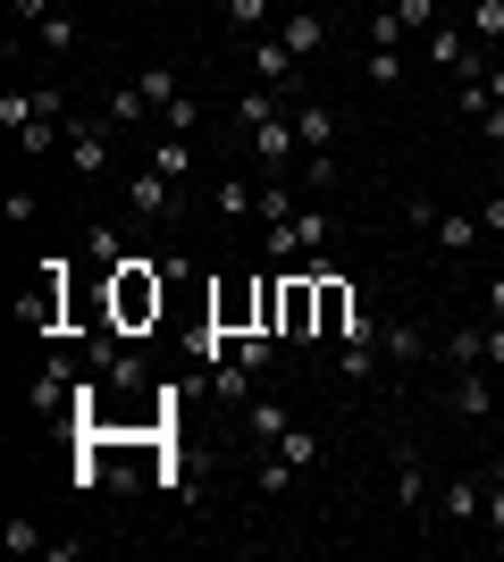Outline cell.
Segmentation results:
<instances>
[{
  "instance_id": "cell-1",
  "label": "cell",
  "mask_w": 504,
  "mask_h": 562,
  "mask_svg": "<svg viewBox=\"0 0 504 562\" xmlns=\"http://www.w3.org/2000/svg\"><path fill=\"white\" fill-rule=\"evenodd\" d=\"M160 303H168V285H160V269H152L144 252H126L119 269H110V328H119V336L152 328V319H160Z\"/></svg>"
},
{
  "instance_id": "cell-2",
  "label": "cell",
  "mask_w": 504,
  "mask_h": 562,
  "mask_svg": "<svg viewBox=\"0 0 504 562\" xmlns=\"http://www.w3.org/2000/svg\"><path fill=\"white\" fill-rule=\"evenodd\" d=\"M278 336L287 345H312L320 336V278L312 269H278Z\"/></svg>"
},
{
  "instance_id": "cell-3",
  "label": "cell",
  "mask_w": 504,
  "mask_h": 562,
  "mask_svg": "<svg viewBox=\"0 0 504 562\" xmlns=\"http://www.w3.org/2000/svg\"><path fill=\"white\" fill-rule=\"evenodd\" d=\"M480 513H488V470H446L437 520H446V529H480Z\"/></svg>"
},
{
  "instance_id": "cell-4",
  "label": "cell",
  "mask_w": 504,
  "mask_h": 562,
  "mask_svg": "<svg viewBox=\"0 0 504 562\" xmlns=\"http://www.w3.org/2000/svg\"><path fill=\"white\" fill-rule=\"evenodd\" d=\"M320 244H328V211H294L269 227V260H320Z\"/></svg>"
},
{
  "instance_id": "cell-5",
  "label": "cell",
  "mask_w": 504,
  "mask_h": 562,
  "mask_svg": "<svg viewBox=\"0 0 504 562\" xmlns=\"http://www.w3.org/2000/svg\"><path fill=\"white\" fill-rule=\"evenodd\" d=\"M244 135H253V160H261V177H287V160L303 151V135H294V110L261 117V126H244Z\"/></svg>"
},
{
  "instance_id": "cell-6",
  "label": "cell",
  "mask_w": 504,
  "mask_h": 562,
  "mask_svg": "<svg viewBox=\"0 0 504 562\" xmlns=\"http://www.w3.org/2000/svg\"><path fill=\"white\" fill-rule=\"evenodd\" d=\"M480 211H446V202H437V211H429V244H437V252H446V260H471V252H480Z\"/></svg>"
},
{
  "instance_id": "cell-7",
  "label": "cell",
  "mask_w": 504,
  "mask_h": 562,
  "mask_svg": "<svg viewBox=\"0 0 504 562\" xmlns=\"http://www.w3.org/2000/svg\"><path fill=\"white\" fill-rule=\"evenodd\" d=\"M379 352H387V370H421V361H429V336L412 328V319H379Z\"/></svg>"
},
{
  "instance_id": "cell-8",
  "label": "cell",
  "mask_w": 504,
  "mask_h": 562,
  "mask_svg": "<svg viewBox=\"0 0 504 562\" xmlns=\"http://www.w3.org/2000/svg\"><path fill=\"white\" fill-rule=\"evenodd\" d=\"M446 412H455V420H488V412H496L488 378L480 370H446Z\"/></svg>"
},
{
  "instance_id": "cell-9",
  "label": "cell",
  "mask_w": 504,
  "mask_h": 562,
  "mask_svg": "<svg viewBox=\"0 0 504 562\" xmlns=\"http://www.w3.org/2000/svg\"><path fill=\"white\" fill-rule=\"evenodd\" d=\"M126 211H135V218H177V177H160V168H144V177L126 186Z\"/></svg>"
},
{
  "instance_id": "cell-10",
  "label": "cell",
  "mask_w": 504,
  "mask_h": 562,
  "mask_svg": "<svg viewBox=\"0 0 504 562\" xmlns=\"http://www.w3.org/2000/svg\"><path fill=\"white\" fill-rule=\"evenodd\" d=\"M278 43H287L294 59H320V50H328V18H320V9H287V25H278Z\"/></svg>"
},
{
  "instance_id": "cell-11",
  "label": "cell",
  "mask_w": 504,
  "mask_h": 562,
  "mask_svg": "<svg viewBox=\"0 0 504 562\" xmlns=\"http://www.w3.org/2000/svg\"><path fill=\"white\" fill-rule=\"evenodd\" d=\"M294 68H303V59H294L278 34H253V85H294Z\"/></svg>"
},
{
  "instance_id": "cell-12",
  "label": "cell",
  "mask_w": 504,
  "mask_h": 562,
  "mask_svg": "<svg viewBox=\"0 0 504 562\" xmlns=\"http://www.w3.org/2000/svg\"><path fill=\"white\" fill-rule=\"evenodd\" d=\"M437 370H488V328H455V336H437Z\"/></svg>"
},
{
  "instance_id": "cell-13",
  "label": "cell",
  "mask_w": 504,
  "mask_h": 562,
  "mask_svg": "<svg viewBox=\"0 0 504 562\" xmlns=\"http://www.w3.org/2000/svg\"><path fill=\"white\" fill-rule=\"evenodd\" d=\"M68 168L93 186L101 168H110V135H101V126H68Z\"/></svg>"
},
{
  "instance_id": "cell-14",
  "label": "cell",
  "mask_w": 504,
  "mask_h": 562,
  "mask_svg": "<svg viewBox=\"0 0 504 562\" xmlns=\"http://www.w3.org/2000/svg\"><path fill=\"white\" fill-rule=\"evenodd\" d=\"M462 34L480 50H504V0H462Z\"/></svg>"
},
{
  "instance_id": "cell-15",
  "label": "cell",
  "mask_w": 504,
  "mask_h": 562,
  "mask_svg": "<svg viewBox=\"0 0 504 562\" xmlns=\"http://www.w3.org/2000/svg\"><path fill=\"white\" fill-rule=\"evenodd\" d=\"M294 135H303V151H328L336 143V110L328 101H294Z\"/></svg>"
},
{
  "instance_id": "cell-16",
  "label": "cell",
  "mask_w": 504,
  "mask_h": 562,
  "mask_svg": "<svg viewBox=\"0 0 504 562\" xmlns=\"http://www.w3.org/2000/svg\"><path fill=\"white\" fill-rule=\"evenodd\" d=\"M421 495H429V479H421V453H395V513H421Z\"/></svg>"
},
{
  "instance_id": "cell-17",
  "label": "cell",
  "mask_w": 504,
  "mask_h": 562,
  "mask_svg": "<svg viewBox=\"0 0 504 562\" xmlns=\"http://www.w3.org/2000/svg\"><path fill=\"white\" fill-rule=\"evenodd\" d=\"M244 428H253V446H278V437H287V403H244Z\"/></svg>"
},
{
  "instance_id": "cell-18",
  "label": "cell",
  "mask_w": 504,
  "mask_h": 562,
  "mask_svg": "<svg viewBox=\"0 0 504 562\" xmlns=\"http://www.w3.org/2000/svg\"><path fill=\"white\" fill-rule=\"evenodd\" d=\"M404 68H412L404 50H379V43L361 50V76H370V85H379V93H395V85H404Z\"/></svg>"
},
{
  "instance_id": "cell-19",
  "label": "cell",
  "mask_w": 504,
  "mask_h": 562,
  "mask_svg": "<svg viewBox=\"0 0 504 562\" xmlns=\"http://www.w3.org/2000/svg\"><path fill=\"white\" fill-rule=\"evenodd\" d=\"M34 43H43V59H68V50H76V18H68V9H51V18L34 25Z\"/></svg>"
},
{
  "instance_id": "cell-20",
  "label": "cell",
  "mask_w": 504,
  "mask_h": 562,
  "mask_svg": "<svg viewBox=\"0 0 504 562\" xmlns=\"http://www.w3.org/2000/svg\"><path fill=\"white\" fill-rule=\"evenodd\" d=\"M152 168H160V177H186V168H193V143L186 135H152Z\"/></svg>"
},
{
  "instance_id": "cell-21",
  "label": "cell",
  "mask_w": 504,
  "mask_h": 562,
  "mask_svg": "<svg viewBox=\"0 0 504 562\" xmlns=\"http://www.w3.org/2000/svg\"><path fill=\"white\" fill-rule=\"evenodd\" d=\"M135 85H144V101H152V117H160V110H168V101L186 93V76H177V68H144V76H135Z\"/></svg>"
},
{
  "instance_id": "cell-22",
  "label": "cell",
  "mask_w": 504,
  "mask_h": 562,
  "mask_svg": "<svg viewBox=\"0 0 504 562\" xmlns=\"http://www.w3.org/2000/svg\"><path fill=\"white\" fill-rule=\"evenodd\" d=\"M144 117H152L144 85H119V93H110V126H144Z\"/></svg>"
},
{
  "instance_id": "cell-23",
  "label": "cell",
  "mask_w": 504,
  "mask_h": 562,
  "mask_svg": "<svg viewBox=\"0 0 504 562\" xmlns=\"http://www.w3.org/2000/svg\"><path fill=\"white\" fill-rule=\"evenodd\" d=\"M193 126H202V101H193V93H177V101L160 110V135H193Z\"/></svg>"
},
{
  "instance_id": "cell-24",
  "label": "cell",
  "mask_w": 504,
  "mask_h": 562,
  "mask_svg": "<svg viewBox=\"0 0 504 562\" xmlns=\"http://www.w3.org/2000/svg\"><path fill=\"white\" fill-rule=\"evenodd\" d=\"M387 18L404 25V34H429V25H437V0H395V9H387Z\"/></svg>"
},
{
  "instance_id": "cell-25",
  "label": "cell",
  "mask_w": 504,
  "mask_h": 562,
  "mask_svg": "<svg viewBox=\"0 0 504 562\" xmlns=\"http://www.w3.org/2000/svg\"><path fill=\"white\" fill-rule=\"evenodd\" d=\"M287 479H294V462H287L278 446H269V462L253 470V487H261V495H287Z\"/></svg>"
},
{
  "instance_id": "cell-26",
  "label": "cell",
  "mask_w": 504,
  "mask_h": 562,
  "mask_svg": "<svg viewBox=\"0 0 504 562\" xmlns=\"http://www.w3.org/2000/svg\"><path fill=\"white\" fill-rule=\"evenodd\" d=\"M278 453H287L294 470H312V462H320V437H312V428H287V437H278Z\"/></svg>"
},
{
  "instance_id": "cell-27",
  "label": "cell",
  "mask_w": 504,
  "mask_h": 562,
  "mask_svg": "<svg viewBox=\"0 0 504 562\" xmlns=\"http://www.w3.org/2000/svg\"><path fill=\"white\" fill-rule=\"evenodd\" d=\"M336 186V151H303V193H328Z\"/></svg>"
},
{
  "instance_id": "cell-28",
  "label": "cell",
  "mask_w": 504,
  "mask_h": 562,
  "mask_svg": "<svg viewBox=\"0 0 504 562\" xmlns=\"http://www.w3.org/2000/svg\"><path fill=\"white\" fill-rule=\"evenodd\" d=\"M480 529L504 546V470H488V513H480Z\"/></svg>"
},
{
  "instance_id": "cell-29",
  "label": "cell",
  "mask_w": 504,
  "mask_h": 562,
  "mask_svg": "<svg viewBox=\"0 0 504 562\" xmlns=\"http://www.w3.org/2000/svg\"><path fill=\"white\" fill-rule=\"evenodd\" d=\"M219 211H227V218H244V211H261V193H253V186H236V177H219Z\"/></svg>"
},
{
  "instance_id": "cell-30",
  "label": "cell",
  "mask_w": 504,
  "mask_h": 562,
  "mask_svg": "<svg viewBox=\"0 0 504 562\" xmlns=\"http://www.w3.org/2000/svg\"><path fill=\"white\" fill-rule=\"evenodd\" d=\"M269 9H278V0H227V25H244V34H261V25H269Z\"/></svg>"
},
{
  "instance_id": "cell-31",
  "label": "cell",
  "mask_w": 504,
  "mask_h": 562,
  "mask_svg": "<svg viewBox=\"0 0 504 562\" xmlns=\"http://www.w3.org/2000/svg\"><path fill=\"white\" fill-rule=\"evenodd\" d=\"M455 101H462V117H488V76H471V85H455Z\"/></svg>"
},
{
  "instance_id": "cell-32",
  "label": "cell",
  "mask_w": 504,
  "mask_h": 562,
  "mask_svg": "<svg viewBox=\"0 0 504 562\" xmlns=\"http://www.w3.org/2000/svg\"><path fill=\"white\" fill-rule=\"evenodd\" d=\"M85 252H93V260H110V269L126 260V252H119V235H110V227H93V235H85Z\"/></svg>"
},
{
  "instance_id": "cell-33",
  "label": "cell",
  "mask_w": 504,
  "mask_h": 562,
  "mask_svg": "<svg viewBox=\"0 0 504 562\" xmlns=\"http://www.w3.org/2000/svg\"><path fill=\"white\" fill-rule=\"evenodd\" d=\"M9 9H18V25H43L51 18V0H9Z\"/></svg>"
},
{
  "instance_id": "cell-34",
  "label": "cell",
  "mask_w": 504,
  "mask_h": 562,
  "mask_svg": "<svg viewBox=\"0 0 504 562\" xmlns=\"http://www.w3.org/2000/svg\"><path fill=\"white\" fill-rule=\"evenodd\" d=\"M488 370H504V319H488Z\"/></svg>"
},
{
  "instance_id": "cell-35",
  "label": "cell",
  "mask_w": 504,
  "mask_h": 562,
  "mask_svg": "<svg viewBox=\"0 0 504 562\" xmlns=\"http://www.w3.org/2000/svg\"><path fill=\"white\" fill-rule=\"evenodd\" d=\"M480 126H488V143H504V101H488V117H480Z\"/></svg>"
},
{
  "instance_id": "cell-36",
  "label": "cell",
  "mask_w": 504,
  "mask_h": 562,
  "mask_svg": "<svg viewBox=\"0 0 504 562\" xmlns=\"http://www.w3.org/2000/svg\"><path fill=\"white\" fill-rule=\"evenodd\" d=\"M488 319H504V269L488 278Z\"/></svg>"
},
{
  "instance_id": "cell-37",
  "label": "cell",
  "mask_w": 504,
  "mask_h": 562,
  "mask_svg": "<svg viewBox=\"0 0 504 562\" xmlns=\"http://www.w3.org/2000/svg\"><path fill=\"white\" fill-rule=\"evenodd\" d=\"M488 101H504V59H488Z\"/></svg>"
},
{
  "instance_id": "cell-38",
  "label": "cell",
  "mask_w": 504,
  "mask_h": 562,
  "mask_svg": "<svg viewBox=\"0 0 504 562\" xmlns=\"http://www.w3.org/2000/svg\"><path fill=\"white\" fill-rule=\"evenodd\" d=\"M219 9H227V0H219Z\"/></svg>"
},
{
  "instance_id": "cell-39",
  "label": "cell",
  "mask_w": 504,
  "mask_h": 562,
  "mask_svg": "<svg viewBox=\"0 0 504 562\" xmlns=\"http://www.w3.org/2000/svg\"><path fill=\"white\" fill-rule=\"evenodd\" d=\"M496 470H504V462H496Z\"/></svg>"
}]
</instances>
